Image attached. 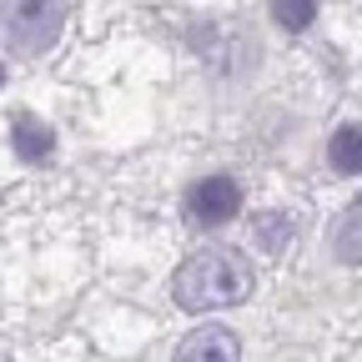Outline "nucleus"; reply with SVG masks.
Segmentation results:
<instances>
[{
	"label": "nucleus",
	"instance_id": "f257e3e1",
	"mask_svg": "<svg viewBox=\"0 0 362 362\" xmlns=\"http://www.w3.org/2000/svg\"><path fill=\"white\" fill-rule=\"evenodd\" d=\"M252 287H257V277H252V267H247L242 252L206 247V252H197V257H187L176 267L171 297H176V307H187V312H216V307L247 302Z\"/></svg>",
	"mask_w": 362,
	"mask_h": 362
},
{
	"label": "nucleus",
	"instance_id": "f03ea898",
	"mask_svg": "<svg viewBox=\"0 0 362 362\" xmlns=\"http://www.w3.org/2000/svg\"><path fill=\"white\" fill-rule=\"evenodd\" d=\"M66 25V0H0V40L35 56L51 51Z\"/></svg>",
	"mask_w": 362,
	"mask_h": 362
},
{
	"label": "nucleus",
	"instance_id": "7ed1b4c3",
	"mask_svg": "<svg viewBox=\"0 0 362 362\" xmlns=\"http://www.w3.org/2000/svg\"><path fill=\"white\" fill-rule=\"evenodd\" d=\"M237 211H242V187L232 176H206V181H197V187L187 192V216L197 226H221Z\"/></svg>",
	"mask_w": 362,
	"mask_h": 362
},
{
	"label": "nucleus",
	"instance_id": "20e7f679",
	"mask_svg": "<svg viewBox=\"0 0 362 362\" xmlns=\"http://www.w3.org/2000/svg\"><path fill=\"white\" fill-rule=\"evenodd\" d=\"M176 362H242V342L232 327H197L187 342L176 347Z\"/></svg>",
	"mask_w": 362,
	"mask_h": 362
},
{
	"label": "nucleus",
	"instance_id": "39448f33",
	"mask_svg": "<svg viewBox=\"0 0 362 362\" xmlns=\"http://www.w3.org/2000/svg\"><path fill=\"white\" fill-rule=\"evenodd\" d=\"M332 247L347 267H362V202H352L342 216H337V232H332Z\"/></svg>",
	"mask_w": 362,
	"mask_h": 362
},
{
	"label": "nucleus",
	"instance_id": "423d86ee",
	"mask_svg": "<svg viewBox=\"0 0 362 362\" xmlns=\"http://www.w3.org/2000/svg\"><path fill=\"white\" fill-rule=\"evenodd\" d=\"M327 161L342 171V176H362V126H342L327 146Z\"/></svg>",
	"mask_w": 362,
	"mask_h": 362
},
{
	"label": "nucleus",
	"instance_id": "0eeeda50",
	"mask_svg": "<svg viewBox=\"0 0 362 362\" xmlns=\"http://www.w3.org/2000/svg\"><path fill=\"white\" fill-rule=\"evenodd\" d=\"M51 146H56V136L45 131L35 116H16V151H21L25 161H45V156H51Z\"/></svg>",
	"mask_w": 362,
	"mask_h": 362
},
{
	"label": "nucleus",
	"instance_id": "6e6552de",
	"mask_svg": "<svg viewBox=\"0 0 362 362\" xmlns=\"http://www.w3.org/2000/svg\"><path fill=\"white\" fill-rule=\"evenodd\" d=\"M272 16L282 30H307L317 21V0H272Z\"/></svg>",
	"mask_w": 362,
	"mask_h": 362
},
{
	"label": "nucleus",
	"instance_id": "1a4fd4ad",
	"mask_svg": "<svg viewBox=\"0 0 362 362\" xmlns=\"http://www.w3.org/2000/svg\"><path fill=\"white\" fill-rule=\"evenodd\" d=\"M257 237H262V247H272V252H277V247H282L292 232H287V221H282V216H262V221H257Z\"/></svg>",
	"mask_w": 362,
	"mask_h": 362
}]
</instances>
